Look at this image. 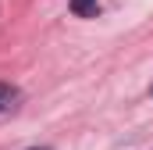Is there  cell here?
<instances>
[{
  "instance_id": "obj_1",
  "label": "cell",
  "mask_w": 153,
  "mask_h": 150,
  "mask_svg": "<svg viewBox=\"0 0 153 150\" xmlns=\"http://www.w3.org/2000/svg\"><path fill=\"white\" fill-rule=\"evenodd\" d=\"M100 11V0H71V14H78V18H93Z\"/></svg>"
},
{
  "instance_id": "obj_2",
  "label": "cell",
  "mask_w": 153,
  "mask_h": 150,
  "mask_svg": "<svg viewBox=\"0 0 153 150\" xmlns=\"http://www.w3.org/2000/svg\"><path fill=\"white\" fill-rule=\"evenodd\" d=\"M14 97H18V89H14V86H7V82H0V111H4V107H11V100H14Z\"/></svg>"
},
{
  "instance_id": "obj_3",
  "label": "cell",
  "mask_w": 153,
  "mask_h": 150,
  "mask_svg": "<svg viewBox=\"0 0 153 150\" xmlns=\"http://www.w3.org/2000/svg\"><path fill=\"white\" fill-rule=\"evenodd\" d=\"M39 150H46V147H39Z\"/></svg>"
}]
</instances>
